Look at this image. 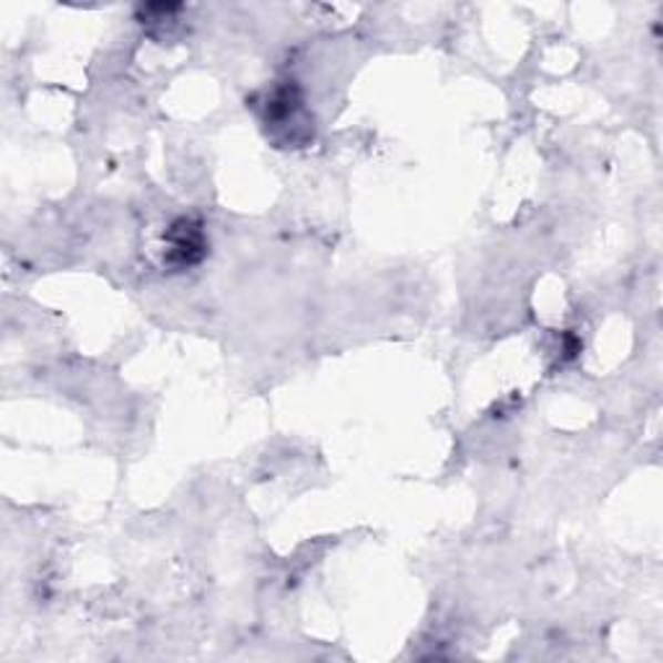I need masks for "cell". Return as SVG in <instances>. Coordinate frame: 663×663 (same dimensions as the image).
<instances>
[{"label": "cell", "mask_w": 663, "mask_h": 663, "mask_svg": "<svg viewBox=\"0 0 663 663\" xmlns=\"http://www.w3.org/2000/svg\"><path fill=\"white\" fill-rule=\"evenodd\" d=\"M166 238H169L166 262H172L176 267L197 265V262L205 257L207 242L203 228H200V223L195 221H187V218L176 221L174 226L169 228Z\"/></svg>", "instance_id": "obj_1"}]
</instances>
